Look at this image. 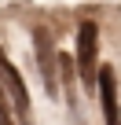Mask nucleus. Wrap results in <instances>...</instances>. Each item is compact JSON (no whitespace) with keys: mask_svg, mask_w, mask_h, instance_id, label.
<instances>
[{"mask_svg":"<svg viewBox=\"0 0 121 125\" xmlns=\"http://www.w3.org/2000/svg\"><path fill=\"white\" fill-rule=\"evenodd\" d=\"M74 66L81 70V85L88 92H95V70H99V26L92 19H84L77 26V55Z\"/></svg>","mask_w":121,"mask_h":125,"instance_id":"nucleus-1","label":"nucleus"},{"mask_svg":"<svg viewBox=\"0 0 121 125\" xmlns=\"http://www.w3.org/2000/svg\"><path fill=\"white\" fill-rule=\"evenodd\" d=\"M33 52H37V66H40V77H44V92L55 99L59 96V52L51 48V37L44 26L33 30Z\"/></svg>","mask_w":121,"mask_h":125,"instance_id":"nucleus-2","label":"nucleus"},{"mask_svg":"<svg viewBox=\"0 0 121 125\" xmlns=\"http://www.w3.org/2000/svg\"><path fill=\"white\" fill-rule=\"evenodd\" d=\"M0 85H4L8 92H11V99H15V110H19V118H22V125H33V110H29V88H26V81H22V74L15 70V62L0 52Z\"/></svg>","mask_w":121,"mask_h":125,"instance_id":"nucleus-3","label":"nucleus"},{"mask_svg":"<svg viewBox=\"0 0 121 125\" xmlns=\"http://www.w3.org/2000/svg\"><path fill=\"white\" fill-rule=\"evenodd\" d=\"M95 92H99V103H103V121L117 125L121 121V103H117V77H114L110 66L95 70Z\"/></svg>","mask_w":121,"mask_h":125,"instance_id":"nucleus-4","label":"nucleus"},{"mask_svg":"<svg viewBox=\"0 0 121 125\" xmlns=\"http://www.w3.org/2000/svg\"><path fill=\"white\" fill-rule=\"evenodd\" d=\"M8 114V99H4V85H0V118Z\"/></svg>","mask_w":121,"mask_h":125,"instance_id":"nucleus-5","label":"nucleus"},{"mask_svg":"<svg viewBox=\"0 0 121 125\" xmlns=\"http://www.w3.org/2000/svg\"><path fill=\"white\" fill-rule=\"evenodd\" d=\"M117 125H121V121H117Z\"/></svg>","mask_w":121,"mask_h":125,"instance_id":"nucleus-6","label":"nucleus"}]
</instances>
